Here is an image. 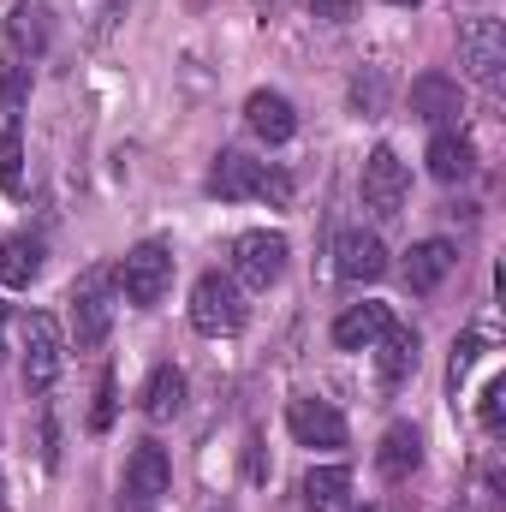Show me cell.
<instances>
[{
	"label": "cell",
	"mask_w": 506,
	"mask_h": 512,
	"mask_svg": "<svg viewBox=\"0 0 506 512\" xmlns=\"http://www.w3.org/2000/svg\"><path fill=\"white\" fill-rule=\"evenodd\" d=\"M245 316H251V304H245V286L233 280V274H203L197 286H191V328L197 334H209V340H227V334H239L245 328Z\"/></svg>",
	"instance_id": "cell-1"
},
{
	"label": "cell",
	"mask_w": 506,
	"mask_h": 512,
	"mask_svg": "<svg viewBox=\"0 0 506 512\" xmlns=\"http://www.w3.org/2000/svg\"><path fill=\"white\" fill-rule=\"evenodd\" d=\"M114 298H120V286H114V268H108V262H96V268H84V274L72 280V340H78V346H102V340H108V328H114Z\"/></svg>",
	"instance_id": "cell-2"
},
{
	"label": "cell",
	"mask_w": 506,
	"mask_h": 512,
	"mask_svg": "<svg viewBox=\"0 0 506 512\" xmlns=\"http://www.w3.org/2000/svg\"><path fill=\"white\" fill-rule=\"evenodd\" d=\"M114 286L126 292V304H137V310L161 304V298H167V286H173V251H167L161 239H143V245H131L126 262L114 268Z\"/></svg>",
	"instance_id": "cell-3"
},
{
	"label": "cell",
	"mask_w": 506,
	"mask_h": 512,
	"mask_svg": "<svg viewBox=\"0 0 506 512\" xmlns=\"http://www.w3.org/2000/svg\"><path fill=\"white\" fill-rule=\"evenodd\" d=\"M18 340H24V382L36 387V393H48V387L60 382V370H66V334H60V322L48 310H30L18 322Z\"/></svg>",
	"instance_id": "cell-4"
},
{
	"label": "cell",
	"mask_w": 506,
	"mask_h": 512,
	"mask_svg": "<svg viewBox=\"0 0 506 512\" xmlns=\"http://www.w3.org/2000/svg\"><path fill=\"white\" fill-rule=\"evenodd\" d=\"M286 256H292V245H286L280 233H268V227L239 233V239H233V280H239L245 292H268V286L286 274Z\"/></svg>",
	"instance_id": "cell-5"
},
{
	"label": "cell",
	"mask_w": 506,
	"mask_h": 512,
	"mask_svg": "<svg viewBox=\"0 0 506 512\" xmlns=\"http://www.w3.org/2000/svg\"><path fill=\"white\" fill-rule=\"evenodd\" d=\"M459 66H465V78L483 84V90L501 84V66H506L501 18H465V24H459Z\"/></svg>",
	"instance_id": "cell-6"
},
{
	"label": "cell",
	"mask_w": 506,
	"mask_h": 512,
	"mask_svg": "<svg viewBox=\"0 0 506 512\" xmlns=\"http://www.w3.org/2000/svg\"><path fill=\"white\" fill-rule=\"evenodd\" d=\"M358 191H364V209L376 215V221H393L399 209H405V191H411V173H405V161L381 143L370 149V161H364V179H358Z\"/></svg>",
	"instance_id": "cell-7"
},
{
	"label": "cell",
	"mask_w": 506,
	"mask_h": 512,
	"mask_svg": "<svg viewBox=\"0 0 506 512\" xmlns=\"http://www.w3.org/2000/svg\"><path fill=\"white\" fill-rule=\"evenodd\" d=\"M42 48H48V6H42V0H18V6L0 18V60L30 72V60H36Z\"/></svg>",
	"instance_id": "cell-8"
},
{
	"label": "cell",
	"mask_w": 506,
	"mask_h": 512,
	"mask_svg": "<svg viewBox=\"0 0 506 512\" xmlns=\"http://www.w3.org/2000/svg\"><path fill=\"white\" fill-rule=\"evenodd\" d=\"M167 483H173L167 447H161V441H137L131 459H126V501L131 507H155V501L167 495Z\"/></svg>",
	"instance_id": "cell-9"
},
{
	"label": "cell",
	"mask_w": 506,
	"mask_h": 512,
	"mask_svg": "<svg viewBox=\"0 0 506 512\" xmlns=\"http://www.w3.org/2000/svg\"><path fill=\"white\" fill-rule=\"evenodd\" d=\"M286 429L298 447H346V417L328 405V399H292L286 405Z\"/></svg>",
	"instance_id": "cell-10"
},
{
	"label": "cell",
	"mask_w": 506,
	"mask_h": 512,
	"mask_svg": "<svg viewBox=\"0 0 506 512\" xmlns=\"http://www.w3.org/2000/svg\"><path fill=\"white\" fill-rule=\"evenodd\" d=\"M334 274H340L346 286L381 280V274H387V245H381V233H364V227L340 233V245H334Z\"/></svg>",
	"instance_id": "cell-11"
},
{
	"label": "cell",
	"mask_w": 506,
	"mask_h": 512,
	"mask_svg": "<svg viewBox=\"0 0 506 512\" xmlns=\"http://www.w3.org/2000/svg\"><path fill=\"white\" fill-rule=\"evenodd\" d=\"M262 167H268V161H251L245 149H221L215 167H209V197H221V203H245V197H256Z\"/></svg>",
	"instance_id": "cell-12"
},
{
	"label": "cell",
	"mask_w": 506,
	"mask_h": 512,
	"mask_svg": "<svg viewBox=\"0 0 506 512\" xmlns=\"http://www.w3.org/2000/svg\"><path fill=\"white\" fill-rule=\"evenodd\" d=\"M453 268H459V245L453 239H417L405 251V286L411 292H435Z\"/></svg>",
	"instance_id": "cell-13"
},
{
	"label": "cell",
	"mask_w": 506,
	"mask_h": 512,
	"mask_svg": "<svg viewBox=\"0 0 506 512\" xmlns=\"http://www.w3.org/2000/svg\"><path fill=\"white\" fill-rule=\"evenodd\" d=\"M411 114L429 120V126H447V120L465 114V90H459L453 78H441V72H423V78L411 84Z\"/></svg>",
	"instance_id": "cell-14"
},
{
	"label": "cell",
	"mask_w": 506,
	"mask_h": 512,
	"mask_svg": "<svg viewBox=\"0 0 506 512\" xmlns=\"http://www.w3.org/2000/svg\"><path fill=\"white\" fill-rule=\"evenodd\" d=\"M245 120H251V131L268 149H280V143L298 137V114H292V102H286L280 90H256L251 102H245Z\"/></svg>",
	"instance_id": "cell-15"
},
{
	"label": "cell",
	"mask_w": 506,
	"mask_h": 512,
	"mask_svg": "<svg viewBox=\"0 0 506 512\" xmlns=\"http://www.w3.org/2000/svg\"><path fill=\"white\" fill-rule=\"evenodd\" d=\"M429 173H435L441 185H465V179L477 173V143H471L465 131H435V137H429Z\"/></svg>",
	"instance_id": "cell-16"
},
{
	"label": "cell",
	"mask_w": 506,
	"mask_h": 512,
	"mask_svg": "<svg viewBox=\"0 0 506 512\" xmlns=\"http://www.w3.org/2000/svg\"><path fill=\"white\" fill-rule=\"evenodd\" d=\"M387 328H393V310H387V304H352V310L334 322V346H340V352H370Z\"/></svg>",
	"instance_id": "cell-17"
},
{
	"label": "cell",
	"mask_w": 506,
	"mask_h": 512,
	"mask_svg": "<svg viewBox=\"0 0 506 512\" xmlns=\"http://www.w3.org/2000/svg\"><path fill=\"white\" fill-rule=\"evenodd\" d=\"M304 507L310 512H352V471L346 465H310Z\"/></svg>",
	"instance_id": "cell-18"
},
{
	"label": "cell",
	"mask_w": 506,
	"mask_h": 512,
	"mask_svg": "<svg viewBox=\"0 0 506 512\" xmlns=\"http://www.w3.org/2000/svg\"><path fill=\"white\" fill-rule=\"evenodd\" d=\"M376 465H381V477H411L417 465H423V435L411 429V423H393L387 435H381V447H376Z\"/></svg>",
	"instance_id": "cell-19"
},
{
	"label": "cell",
	"mask_w": 506,
	"mask_h": 512,
	"mask_svg": "<svg viewBox=\"0 0 506 512\" xmlns=\"http://www.w3.org/2000/svg\"><path fill=\"white\" fill-rule=\"evenodd\" d=\"M179 411H185V370H179V364H161V370L143 382V417L167 423V417H179Z\"/></svg>",
	"instance_id": "cell-20"
},
{
	"label": "cell",
	"mask_w": 506,
	"mask_h": 512,
	"mask_svg": "<svg viewBox=\"0 0 506 512\" xmlns=\"http://www.w3.org/2000/svg\"><path fill=\"white\" fill-rule=\"evenodd\" d=\"M36 274H42V239L12 233V239L0 245V286H30Z\"/></svg>",
	"instance_id": "cell-21"
},
{
	"label": "cell",
	"mask_w": 506,
	"mask_h": 512,
	"mask_svg": "<svg viewBox=\"0 0 506 512\" xmlns=\"http://www.w3.org/2000/svg\"><path fill=\"white\" fill-rule=\"evenodd\" d=\"M370 352H381V376H387V382H405V376L417 370V334H411V328H387Z\"/></svg>",
	"instance_id": "cell-22"
},
{
	"label": "cell",
	"mask_w": 506,
	"mask_h": 512,
	"mask_svg": "<svg viewBox=\"0 0 506 512\" xmlns=\"http://www.w3.org/2000/svg\"><path fill=\"white\" fill-rule=\"evenodd\" d=\"M24 179V137L18 126H0V191H18Z\"/></svg>",
	"instance_id": "cell-23"
},
{
	"label": "cell",
	"mask_w": 506,
	"mask_h": 512,
	"mask_svg": "<svg viewBox=\"0 0 506 512\" xmlns=\"http://www.w3.org/2000/svg\"><path fill=\"white\" fill-rule=\"evenodd\" d=\"M24 96H30V72L24 66H0V114L24 108Z\"/></svg>",
	"instance_id": "cell-24"
},
{
	"label": "cell",
	"mask_w": 506,
	"mask_h": 512,
	"mask_svg": "<svg viewBox=\"0 0 506 512\" xmlns=\"http://www.w3.org/2000/svg\"><path fill=\"white\" fill-rule=\"evenodd\" d=\"M256 197H262V203H274V209H286V203H292V179H286L280 167H262V185H256Z\"/></svg>",
	"instance_id": "cell-25"
},
{
	"label": "cell",
	"mask_w": 506,
	"mask_h": 512,
	"mask_svg": "<svg viewBox=\"0 0 506 512\" xmlns=\"http://www.w3.org/2000/svg\"><path fill=\"white\" fill-rule=\"evenodd\" d=\"M501 399H506V382L495 376V382L483 387V429L489 435H501Z\"/></svg>",
	"instance_id": "cell-26"
},
{
	"label": "cell",
	"mask_w": 506,
	"mask_h": 512,
	"mask_svg": "<svg viewBox=\"0 0 506 512\" xmlns=\"http://www.w3.org/2000/svg\"><path fill=\"white\" fill-rule=\"evenodd\" d=\"M310 12H316L322 24H352V18H358V0H310Z\"/></svg>",
	"instance_id": "cell-27"
},
{
	"label": "cell",
	"mask_w": 506,
	"mask_h": 512,
	"mask_svg": "<svg viewBox=\"0 0 506 512\" xmlns=\"http://www.w3.org/2000/svg\"><path fill=\"white\" fill-rule=\"evenodd\" d=\"M477 352H483V334H477V328H471V334H465V340H459V346H453V382H459V376H465V370H471V364H477Z\"/></svg>",
	"instance_id": "cell-28"
},
{
	"label": "cell",
	"mask_w": 506,
	"mask_h": 512,
	"mask_svg": "<svg viewBox=\"0 0 506 512\" xmlns=\"http://www.w3.org/2000/svg\"><path fill=\"white\" fill-rule=\"evenodd\" d=\"M90 423H96V429H108V423H114V376H102V382H96V411H90Z\"/></svg>",
	"instance_id": "cell-29"
},
{
	"label": "cell",
	"mask_w": 506,
	"mask_h": 512,
	"mask_svg": "<svg viewBox=\"0 0 506 512\" xmlns=\"http://www.w3.org/2000/svg\"><path fill=\"white\" fill-rule=\"evenodd\" d=\"M6 322H12V310L0 304V364H6Z\"/></svg>",
	"instance_id": "cell-30"
},
{
	"label": "cell",
	"mask_w": 506,
	"mask_h": 512,
	"mask_svg": "<svg viewBox=\"0 0 506 512\" xmlns=\"http://www.w3.org/2000/svg\"><path fill=\"white\" fill-rule=\"evenodd\" d=\"M393 6H423V0H393Z\"/></svg>",
	"instance_id": "cell-31"
},
{
	"label": "cell",
	"mask_w": 506,
	"mask_h": 512,
	"mask_svg": "<svg viewBox=\"0 0 506 512\" xmlns=\"http://www.w3.org/2000/svg\"><path fill=\"white\" fill-rule=\"evenodd\" d=\"M0 512H6V483H0Z\"/></svg>",
	"instance_id": "cell-32"
}]
</instances>
